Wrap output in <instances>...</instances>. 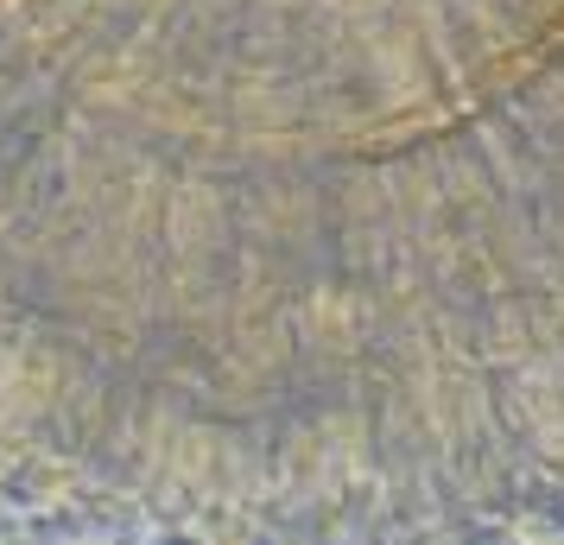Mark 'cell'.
I'll return each mask as SVG.
<instances>
[{
  "mask_svg": "<svg viewBox=\"0 0 564 545\" xmlns=\"http://www.w3.org/2000/svg\"><path fill=\"white\" fill-rule=\"evenodd\" d=\"M463 545H520L513 520H463Z\"/></svg>",
  "mask_w": 564,
  "mask_h": 545,
  "instance_id": "obj_1",
  "label": "cell"
},
{
  "mask_svg": "<svg viewBox=\"0 0 564 545\" xmlns=\"http://www.w3.org/2000/svg\"><path fill=\"white\" fill-rule=\"evenodd\" d=\"M406 545H463V520H444V526H419V533H406Z\"/></svg>",
  "mask_w": 564,
  "mask_h": 545,
  "instance_id": "obj_2",
  "label": "cell"
},
{
  "mask_svg": "<svg viewBox=\"0 0 564 545\" xmlns=\"http://www.w3.org/2000/svg\"><path fill=\"white\" fill-rule=\"evenodd\" d=\"M539 545H564V520H558V526H545V533H539Z\"/></svg>",
  "mask_w": 564,
  "mask_h": 545,
  "instance_id": "obj_3",
  "label": "cell"
}]
</instances>
